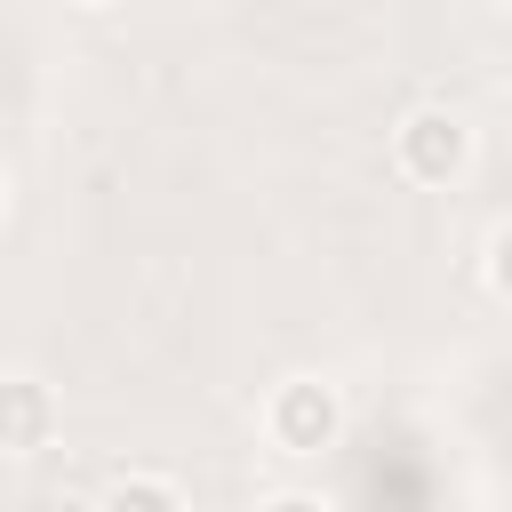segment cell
<instances>
[{"instance_id": "cell-1", "label": "cell", "mask_w": 512, "mask_h": 512, "mask_svg": "<svg viewBox=\"0 0 512 512\" xmlns=\"http://www.w3.org/2000/svg\"><path fill=\"white\" fill-rule=\"evenodd\" d=\"M264 432H272L280 456H320V448H336V432H344L336 384H320V376H288V384L272 392V408H264Z\"/></svg>"}, {"instance_id": "cell-2", "label": "cell", "mask_w": 512, "mask_h": 512, "mask_svg": "<svg viewBox=\"0 0 512 512\" xmlns=\"http://www.w3.org/2000/svg\"><path fill=\"white\" fill-rule=\"evenodd\" d=\"M392 160H400V176H416V184H456V176H464V160H472V128H464L456 112L424 104V112H408V120H400Z\"/></svg>"}, {"instance_id": "cell-3", "label": "cell", "mask_w": 512, "mask_h": 512, "mask_svg": "<svg viewBox=\"0 0 512 512\" xmlns=\"http://www.w3.org/2000/svg\"><path fill=\"white\" fill-rule=\"evenodd\" d=\"M56 432V392L40 376H0V456H32Z\"/></svg>"}, {"instance_id": "cell-4", "label": "cell", "mask_w": 512, "mask_h": 512, "mask_svg": "<svg viewBox=\"0 0 512 512\" xmlns=\"http://www.w3.org/2000/svg\"><path fill=\"white\" fill-rule=\"evenodd\" d=\"M104 512H184V496H176L168 480H152V472H128V480L104 496Z\"/></svg>"}, {"instance_id": "cell-5", "label": "cell", "mask_w": 512, "mask_h": 512, "mask_svg": "<svg viewBox=\"0 0 512 512\" xmlns=\"http://www.w3.org/2000/svg\"><path fill=\"white\" fill-rule=\"evenodd\" d=\"M488 280H496V296H512V224H504L496 248H488Z\"/></svg>"}, {"instance_id": "cell-6", "label": "cell", "mask_w": 512, "mask_h": 512, "mask_svg": "<svg viewBox=\"0 0 512 512\" xmlns=\"http://www.w3.org/2000/svg\"><path fill=\"white\" fill-rule=\"evenodd\" d=\"M264 512H328V504H320V496H272Z\"/></svg>"}, {"instance_id": "cell-7", "label": "cell", "mask_w": 512, "mask_h": 512, "mask_svg": "<svg viewBox=\"0 0 512 512\" xmlns=\"http://www.w3.org/2000/svg\"><path fill=\"white\" fill-rule=\"evenodd\" d=\"M80 8H112V0H80Z\"/></svg>"}, {"instance_id": "cell-8", "label": "cell", "mask_w": 512, "mask_h": 512, "mask_svg": "<svg viewBox=\"0 0 512 512\" xmlns=\"http://www.w3.org/2000/svg\"><path fill=\"white\" fill-rule=\"evenodd\" d=\"M0 208H8V184H0Z\"/></svg>"}]
</instances>
